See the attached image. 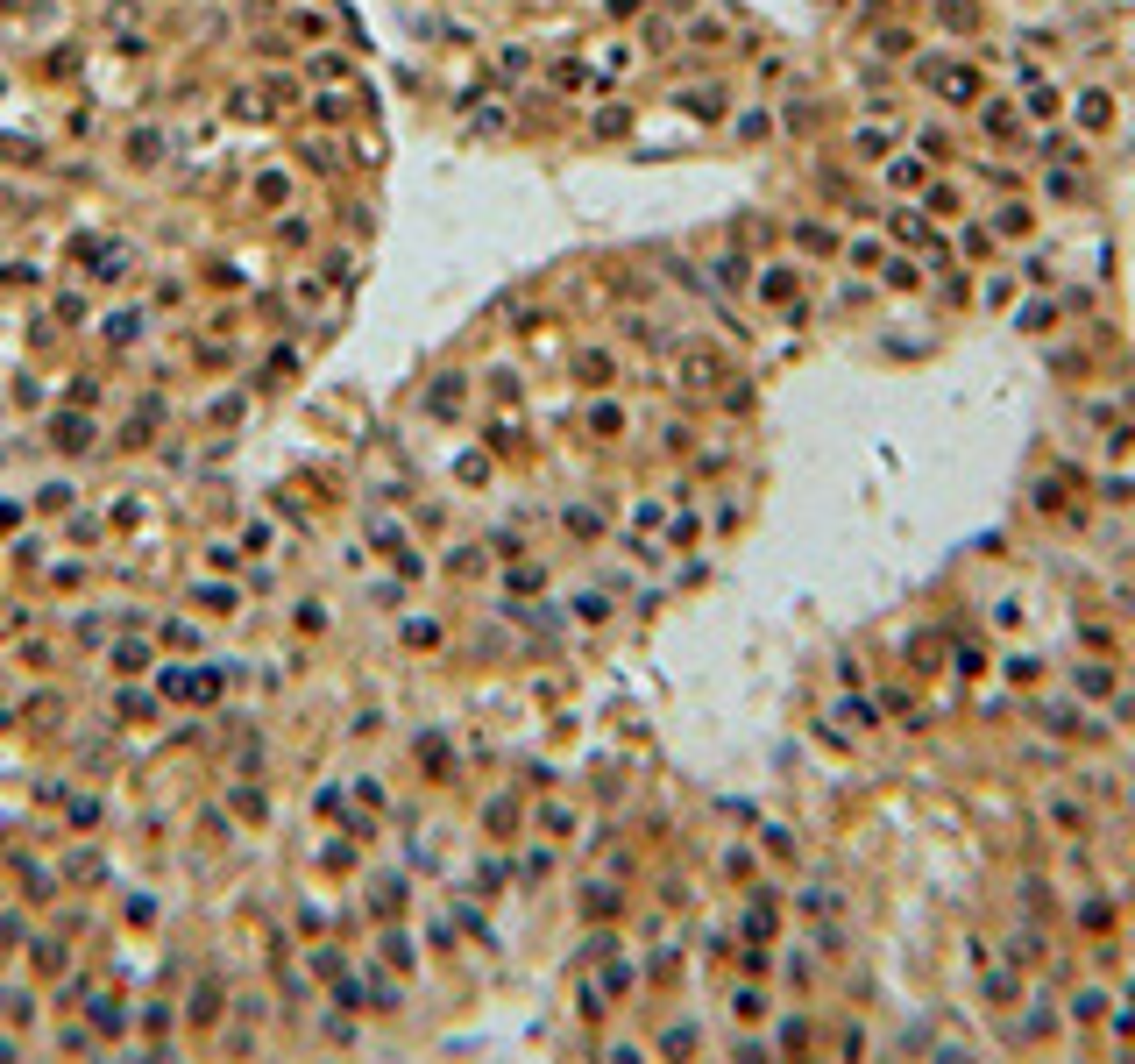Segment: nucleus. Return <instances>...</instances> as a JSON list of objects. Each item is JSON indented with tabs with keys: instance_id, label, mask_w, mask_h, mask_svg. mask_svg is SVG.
Segmentation results:
<instances>
[{
	"instance_id": "f257e3e1",
	"label": "nucleus",
	"mask_w": 1135,
	"mask_h": 1064,
	"mask_svg": "<svg viewBox=\"0 0 1135 1064\" xmlns=\"http://www.w3.org/2000/svg\"><path fill=\"white\" fill-rule=\"evenodd\" d=\"M887 149H894V121H887V128L866 121V128L851 135V157H858V164H887Z\"/></svg>"
},
{
	"instance_id": "f03ea898",
	"label": "nucleus",
	"mask_w": 1135,
	"mask_h": 1064,
	"mask_svg": "<svg viewBox=\"0 0 1135 1064\" xmlns=\"http://www.w3.org/2000/svg\"><path fill=\"white\" fill-rule=\"evenodd\" d=\"M795 249H802V256H838L845 242H838V227H824V220H795Z\"/></svg>"
},
{
	"instance_id": "7ed1b4c3",
	"label": "nucleus",
	"mask_w": 1135,
	"mask_h": 1064,
	"mask_svg": "<svg viewBox=\"0 0 1135 1064\" xmlns=\"http://www.w3.org/2000/svg\"><path fill=\"white\" fill-rule=\"evenodd\" d=\"M979 305H986V312H1008V305H1015V277H1008V270H986V285H979Z\"/></svg>"
},
{
	"instance_id": "20e7f679",
	"label": "nucleus",
	"mask_w": 1135,
	"mask_h": 1064,
	"mask_svg": "<svg viewBox=\"0 0 1135 1064\" xmlns=\"http://www.w3.org/2000/svg\"><path fill=\"white\" fill-rule=\"evenodd\" d=\"M845 256H851V270H880V263H887V242H880V234H858Z\"/></svg>"
},
{
	"instance_id": "39448f33",
	"label": "nucleus",
	"mask_w": 1135,
	"mask_h": 1064,
	"mask_svg": "<svg viewBox=\"0 0 1135 1064\" xmlns=\"http://www.w3.org/2000/svg\"><path fill=\"white\" fill-rule=\"evenodd\" d=\"M1029 227H1037L1029 206H1001V213H994V234H1029Z\"/></svg>"
},
{
	"instance_id": "423d86ee",
	"label": "nucleus",
	"mask_w": 1135,
	"mask_h": 1064,
	"mask_svg": "<svg viewBox=\"0 0 1135 1064\" xmlns=\"http://www.w3.org/2000/svg\"><path fill=\"white\" fill-rule=\"evenodd\" d=\"M916 157H923V164H944V157H951V135H944V128H923V135H916Z\"/></svg>"
},
{
	"instance_id": "0eeeda50",
	"label": "nucleus",
	"mask_w": 1135,
	"mask_h": 1064,
	"mask_svg": "<svg viewBox=\"0 0 1135 1064\" xmlns=\"http://www.w3.org/2000/svg\"><path fill=\"white\" fill-rule=\"evenodd\" d=\"M944 21H951V29H979L986 7H979V0H944Z\"/></svg>"
},
{
	"instance_id": "6e6552de",
	"label": "nucleus",
	"mask_w": 1135,
	"mask_h": 1064,
	"mask_svg": "<svg viewBox=\"0 0 1135 1064\" xmlns=\"http://www.w3.org/2000/svg\"><path fill=\"white\" fill-rule=\"evenodd\" d=\"M887 185H923V157H887Z\"/></svg>"
},
{
	"instance_id": "1a4fd4ad",
	"label": "nucleus",
	"mask_w": 1135,
	"mask_h": 1064,
	"mask_svg": "<svg viewBox=\"0 0 1135 1064\" xmlns=\"http://www.w3.org/2000/svg\"><path fill=\"white\" fill-rule=\"evenodd\" d=\"M923 213H930V220H951V213H958V192H951V185H930V192H923Z\"/></svg>"
},
{
	"instance_id": "9d476101",
	"label": "nucleus",
	"mask_w": 1135,
	"mask_h": 1064,
	"mask_svg": "<svg viewBox=\"0 0 1135 1064\" xmlns=\"http://www.w3.org/2000/svg\"><path fill=\"white\" fill-rule=\"evenodd\" d=\"M1079 121H1086V128H1107V121H1114V99L1086 93V99H1079Z\"/></svg>"
},
{
	"instance_id": "9b49d317",
	"label": "nucleus",
	"mask_w": 1135,
	"mask_h": 1064,
	"mask_svg": "<svg viewBox=\"0 0 1135 1064\" xmlns=\"http://www.w3.org/2000/svg\"><path fill=\"white\" fill-rule=\"evenodd\" d=\"M759 298H766V305H773V298L788 305V298H795V277H788V270H766V277H759Z\"/></svg>"
},
{
	"instance_id": "f8f14e48",
	"label": "nucleus",
	"mask_w": 1135,
	"mask_h": 1064,
	"mask_svg": "<svg viewBox=\"0 0 1135 1064\" xmlns=\"http://www.w3.org/2000/svg\"><path fill=\"white\" fill-rule=\"evenodd\" d=\"M1057 106H1064V93H1057V86H1029V114H1037V121H1050Z\"/></svg>"
},
{
	"instance_id": "ddd939ff",
	"label": "nucleus",
	"mask_w": 1135,
	"mask_h": 1064,
	"mask_svg": "<svg viewBox=\"0 0 1135 1064\" xmlns=\"http://www.w3.org/2000/svg\"><path fill=\"white\" fill-rule=\"evenodd\" d=\"M1043 192H1050V199H1064V206H1071V199H1086V185H1079L1071 171H1050V185H1043Z\"/></svg>"
},
{
	"instance_id": "4468645a",
	"label": "nucleus",
	"mask_w": 1135,
	"mask_h": 1064,
	"mask_svg": "<svg viewBox=\"0 0 1135 1064\" xmlns=\"http://www.w3.org/2000/svg\"><path fill=\"white\" fill-rule=\"evenodd\" d=\"M979 121H986V135H1015V128H1022V121H1015V106H986Z\"/></svg>"
},
{
	"instance_id": "2eb2a0df",
	"label": "nucleus",
	"mask_w": 1135,
	"mask_h": 1064,
	"mask_svg": "<svg viewBox=\"0 0 1135 1064\" xmlns=\"http://www.w3.org/2000/svg\"><path fill=\"white\" fill-rule=\"evenodd\" d=\"M1043 157H1050V164H1057V157H1064V164H1079V157H1086V149H1079V142H1071V135H1043Z\"/></svg>"
},
{
	"instance_id": "dca6fc26",
	"label": "nucleus",
	"mask_w": 1135,
	"mask_h": 1064,
	"mask_svg": "<svg viewBox=\"0 0 1135 1064\" xmlns=\"http://www.w3.org/2000/svg\"><path fill=\"white\" fill-rule=\"evenodd\" d=\"M1050 823H1064V830H1086V809H1079V802H1057V795H1050Z\"/></svg>"
},
{
	"instance_id": "f3484780",
	"label": "nucleus",
	"mask_w": 1135,
	"mask_h": 1064,
	"mask_svg": "<svg viewBox=\"0 0 1135 1064\" xmlns=\"http://www.w3.org/2000/svg\"><path fill=\"white\" fill-rule=\"evenodd\" d=\"M880 277H887V285H901V291H916V263H901V256H887V263H880Z\"/></svg>"
},
{
	"instance_id": "a211bd4d",
	"label": "nucleus",
	"mask_w": 1135,
	"mask_h": 1064,
	"mask_svg": "<svg viewBox=\"0 0 1135 1064\" xmlns=\"http://www.w3.org/2000/svg\"><path fill=\"white\" fill-rule=\"evenodd\" d=\"M894 234H901V242H923V234H930V213H901Z\"/></svg>"
},
{
	"instance_id": "6ab92c4d",
	"label": "nucleus",
	"mask_w": 1135,
	"mask_h": 1064,
	"mask_svg": "<svg viewBox=\"0 0 1135 1064\" xmlns=\"http://www.w3.org/2000/svg\"><path fill=\"white\" fill-rule=\"evenodd\" d=\"M986 1000L1008 1008V1000H1015V972H994V979H986Z\"/></svg>"
},
{
	"instance_id": "aec40b11",
	"label": "nucleus",
	"mask_w": 1135,
	"mask_h": 1064,
	"mask_svg": "<svg viewBox=\"0 0 1135 1064\" xmlns=\"http://www.w3.org/2000/svg\"><path fill=\"white\" fill-rule=\"evenodd\" d=\"M880 50H887V57H909L916 43H909V29H880Z\"/></svg>"
},
{
	"instance_id": "412c9836",
	"label": "nucleus",
	"mask_w": 1135,
	"mask_h": 1064,
	"mask_svg": "<svg viewBox=\"0 0 1135 1064\" xmlns=\"http://www.w3.org/2000/svg\"><path fill=\"white\" fill-rule=\"evenodd\" d=\"M958 242H965V256H986V249H994V227H965Z\"/></svg>"
},
{
	"instance_id": "4be33fe9",
	"label": "nucleus",
	"mask_w": 1135,
	"mask_h": 1064,
	"mask_svg": "<svg viewBox=\"0 0 1135 1064\" xmlns=\"http://www.w3.org/2000/svg\"><path fill=\"white\" fill-rule=\"evenodd\" d=\"M582 384H610V355H582Z\"/></svg>"
},
{
	"instance_id": "5701e85b",
	"label": "nucleus",
	"mask_w": 1135,
	"mask_h": 1064,
	"mask_svg": "<svg viewBox=\"0 0 1135 1064\" xmlns=\"http://www.w3.org/2000/svg\"><path fill=\"white\" fill-rule=\"evenodd\" d=\"M809 1043V1022H781V1051H802Z\"/></svg>"
},
{
	"instance_id": "b1692460",
	"label": "nucleus",
	"mask_w": 1135,
	"mask_h": 1064,
	"mask_svg": "<svg viewBox=\"0 0 1135 1064\" xmlns=\"http://www.w3.org/2000/svg\"><path fill=\"white\" fill-rule=\"evenodd\" d=\"M738 1015H746V1022H759V1015H766V993H753V986H746V993H738Z\"/></svg>"
}]
</instances>
